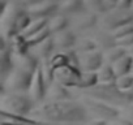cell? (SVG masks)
Segmentation results:
<instances>
[{
    "label": "cell",
    "instance_id": "cell-4",
    "mask_svg": "<svg viewBox=\"0 0 133 125\" xmlns=\"http://www.w3.org/2000/svg\"><path fill=\"white\" fill-rule=\"evenodd\" d=\"M3 111L9 112L12 115L16 116H26L31 109H33V104H35L33 102V99L29 96L28 93H9L4 100H3Z\"/></svg>",
    "mask_w": 133,
    "mask_h": 125
},
{
    "label": "cell",
    "instance_id": "cell-39",
    "mask_svg": "<svg viewBox=\"0 0 133 125\" xmlns=\"http://www.w3.org/2000/svg\"><path fill=\"white\" fill-rule=\"evenodd\" d=\"M130 112L133 113V103H132V107H130Z\"/></svg>",
    "mask_w": 133,
    "mask_h": 125
},
{
    "label": "cell",
    "instance_id": "cell-8",
    "mask_svg": "<svg viewBox=\"0 0 133 125\" xmlns=\"http://www.w3.org/2000/svg\"><path fill=\"white\" fill-rule=\"evenodd\" d=\"M16 68L15 53L12 50V42L2 37V51H0V71H2V81H4L12 71Z\"/></svg>",
    "mask_w": 133,
    "mask_h": 125
},
{
    "label": "cell",
    "instance_id": "cell-38",
    "mask_svg": "<svg viewBox=\"0 0 133 125\" xmlns=\"http://www.w3.org/2000/svg\"><path fill=\"white\" fill-rule=\"evenodd\" d=\"M9 2H13V0H2V7L5 5V4H8Z\"/></svg>",
    "mask_w": 133,
    "mask_h": 125
},
{
    "label": "cell",
    "instance_id": "cell-29",
    "mask_svg": "<svg viewBox=\"0 0 133 125\" xmlns=\"http://www.w3.org/2000/svg\"><path fill=\"white\" fill-rule=\"evenodd\" d=\"M52 34H51V31H50V29L48 27H44L43 30H41V31H38L37 34H34V35H31L30 38H26L28 39V43H29V46H30V48H35L38 44H41L42 42H44L47 38H50Z\"/></svg>",
    "mask_w": 133,
    "mask_h": 125
},
{
    "label": "cell",
    "instance_id": "cell-6",
    "mask_svg": "<svg viewBox=\"0 0 133 125\" xmlns=\"http://www.w3.org/2000/svg\"><path fill=\"white\" fill-rule=\"evenodd\" d=\"M34 74L24 69L15 68L12 73L3 81V87L8 89L9 93H28L31 85Z\"/></svg>",
    "mask_w": 133,
    "mask_h": 125
},
{
    "label": "cell",
    "instance_id": "cell-3",
    "mask_svg": "<svg viewBox=\"0 0 133 125\" xmlns=\"http://www.w3.org/2000/svg\"><path fill=\"white\" fill-rule=\"evenodd\" d=\"M88 94L97 100L108 104H129L127 93L120 90L115 82L112 84H98L93 89L88 90Z\"/></svg>",
    "mask_w": 133,
    "mask_h": 125
},
{
    "label": "cell",
    "instance_id": "cell-22",
    "mask_svg": "<svg viewBox=\"0 0 133 125\" xmlns=\"http://www.w3.org/2000/svg\"><path fill=\"white\" fill-rule=\"evenodd\" d=\"M11 42H12V50H13V53H15L16 57H17V56H24V55L31 52V51H30L31 48H30V46H29V43H28V39H26L25 37L17 35V37H15Z\"/></svg>",
    "mask_w": 133,
    "mask_h": 125
},
{
    "label": "cell",
    "instance_id": "cell-36",
    "mask_svg": "<svg viewBox=\"0 0 133 125\" xmlns=\"http://www.w3.org/2000/svg\"><path fill=\"white\" fill-rule=\"evenodd\" d=\"M127 93V96H128V102H129V104H132L133 103V86L128 90V91H125Z\"/></svg>",
    "mask_w": 133,
    "mask_h": 125
},
{
    "label": "cell",
    "instance_id": "cell-10",
    "mask_svg": "<svg viewBox=\"0 0 133 125\" xmlns=\"http://www.w3.org/2000/svg\"><path fill=\"white\" fill-rule=\"evenodd\" d=\"M99 22V16L89 11H82L71 17V27L73 31H86Z\"/></svg>",
    "mask_w": 133,
    "mask_h": 125
},
{
    "label": "cell",
    "instance_id": "cell-9",
    "mask_svg": "<svg viewBox=\"0 0 133 125\" xmlns=\"http://www.w3.org/2000/svg\"><path fill=\"white\" fill-rule=\"evenodd\" d=\"M28 13L31 20L51 18L54 15L59 13V3L57 0H43V2L28 8Z\"/></svg>",
    "mask_w": 133,
    "mask_h": 125
},
{
    "label": "cell",
    "instance_id": "cell-12",
    "mask_svg": "<svg viewBox=\"0 0 133 125\" xmlns=\"http://www.w3.org/2000/svg\"><path fill=\"white\" fill-rule=\"evenodd\" d=\"M47 89H48V86L44 81L42 71H41V68H38L37 72L34 73V77H33V81H31V85H30L28 94L33 99L34 103H39L47 95Z\"/></svg>",
    "mask_w": 133,
    "mask_h": 125
},
{
    "label": "cell",
    "instance_id": "cell-20",
    "mask_svg": "<svg viewBox=\"0 0 133 125\" xmlns=\"http://www.w3.org/2000/svg\"><path fill=\"white\" fill-rule=\"evenodd\" d=\"M114 71L116 73V77H121L125 74H130V71L133 68V56L127 53L124 57L117 60L115 64H112Z\"/></svg>",
    "mask_w": 133,
    "mask_h": 125
},
{
    "label": "cell",
    "instance_id": "cell-1",
    "mask_svg": "<svg viewBox=\"0 0 133 125\" xmlns=\"http://www.w3.org/2000/svg\"><path fill=\"white\" fill-rule=\"evenodd\" d=\"M42 119L55 122H81L86 119V109L76 102H48L35 109Z\"/></svg>",
    "mask_w": 133,
    "mask_h": 125
},
{
    "label": "cell",
    "instance_id": "cell-35",
    "mask_svg": "<svg viewBox=\"0 0 133 125\" xmlns=\"http://www.w3.org/2000/svg\"><path fill=\"white\" fill-rule=\"evenodd\" d=\"M88 125H107V124L103 119H97V120H93L91 122H89Z\"/></svg>",
    "mask_w": 133,
    "mask_h": 125
},
{
    "label": "cell",
    "instance_id": "cell-30",
    "mask_svg": "<svg viewBox=\"0 0 133 125\" xmlns=\"http://www.w3.org/2000/svg\"><path fill=\"white\" fill-rule=\"evenodd\" d=\"M115 84H116V86H117L120 90L128 91V90L133 86V74H125V76L117 77Z\"/></svg>",
    "mask_w": 133,
    "mask_h": 125
},
{
    "label": "cell",
    "instance_id": "cell-40",
    "mask_svg": "<svg viewBox=\"0 0 133 125\" xmlns=\"http://www.w3.org/2000/svg\"><path fill=\"white\" fill-rule=\"evenodd\" d=\"M132 11H133V5H132Z\"/></svg>",
    "mask_w": 133,
    "mask_h": 125
},
{
    "label": "cell",
    "instance_id": "cell-7",
    "mask_svg": "<svg viewBox=\"0 0 133 125\" xmlns=\"http://www.w3.org/2000/svg\"><path fill=\"white\" fill-rule=\"evenodd\" d=\"M82 71L75 65H65L55 71V82L65 86V87H78L81 80Z\"/></svg>",
    "mask_w": 133,
    "mask_h": 125
},
{
    "label": "cell",
    "instance_id": "cell-5",
    "mask_svg": "<svg viewBox=\"0 0 133 125\" xmlns=\"http://www.w3.org/2000/svg\"><path fill=\"white\" fill-rule=\"evenodd\" d=\"M99 24L102 25L103 30L112 33L121 26H125L128 24H133V11L115 8V9L102 15L99 18Z\"/></svg>",
    "mask_w": 133,
    "mask_h": 125
},
{
    "label": "cell",
    "instance_id": "cell-13",
    "mask_svg": "<svg viewBox=\"0 0 133 125\" xmlns=\"http://www.w3.org/2000/svg\"><path fill=\"white\" fill-rule=\"evenodd\" d=\"M52 38L55 42L56 51H59V52H65V51L73 50L78 40L76 37V33L72 29H66L64 31H60V33L52 35Z\"/></svg>",
    "mask_w": 133,
    "mask_h": 125
},
{
    "label": "cell",
    "instance_id": "cell-17",
    "mask_svg": "<svg viewBox=\"0 0 133 125\" xmlns=\"http://www.w3.org/2000/svg\"><path fill=\"white\" fill-rule=\"evenodd\" d=\"M69 26H71V17L66 16V15H63V13L54 15L48 20V25H47V27L50 29L52 35L69 29Z\"/></svg>",
    "mask_w": 133,
    "mask_h": 125
},
{
    "label": "cell",
    "instance_id": "cell-15",
    "mask_svg": "<svg viewBox=\"0 0 133 125\" xmlns=\"http://www.w3.org/2000/svg\"><path fill=\"white\" fill-rule=\"evenodd\" d=\"M15 63H16V67L20 68V69H24L29 73H35L37 69L39 68V64H41V60L38 59V56L35 53H26L24 56H15Z\"/></svg>",
    "mask_w": 133,
    "mask_h": 125
},
{
    "label": "cell",
    "instance_id": "cell-37",
    "mask_svg": "<svg viewBox=\"0 0 133 125\" xmlns=\"http://www.w3.org/2000/svg\"><path fill=\"white\" fill-rule=\"evenodd\" d=\"M127 51H128V53H129V55H132V56H133V44H132L130 47H128V48H127Z\"/></svg>",
    "mask_w": 133,
    "mask_h": 125
},
{
    "label": "cell",
    "instance_id": "cell-24",
    "mask_svg": "<svg viewBox=\"0 0 133 125\" xmlns=\"http://www.w3.org/2000/svg\"><path fill=\"white\" fill-rule=\"evenodd\" d=\"M48 20H50V18H35V20H31V22H30L29 26L24 30V33H22L21 35L25 37V38H30L31 35H34V34H37L38 31H41V30H43L44 27H47Z\"/></svg>",
    "mask_w": 133,
    "mask_h": 125
},
{
    "label": "cell",
    "instance_id": "cell-2",
    "mask_svg": "<svg viewBox=\"0 0 133 125\" xmlns=\"http://www.w3.org/2000/svg\"><path fill=\"white\" fill-rule=\"evenodd\" d=\"M2 37L12 40L15 37L21 35L31 22L28 8L21 5L17 0L9 2L2 7Z\"/></svg>",
    "mask_w": 133,
    "mask_h": 125
},
{
    "label": "cell",
    "instance_id": "cell-14",
    "mask_svg": "<svg viewBox=\"0 0 133 125\" xmlns=\"http://www.w3.org/2000/svg\"><path fill=\"white\" fill-rule=\"evenodd\" d=\"M89 109L91 112H94L95 115H98L101 119H112L117 115V109L114 108L111 104L108 103H104V102H101V100H88L86 102Z\"/></svg>",
    "mask_w": 133,
    "mask_h": 125
},
{
    "label": "cell",
    "instance_id": "cell-11",
    "mask_svg": "<svg viewBox=\"0 0 133 125\" xmlns=\"http://www.w3.org/2000/svg\"><path fill=\"white\" fill-rule=\"evenodd\" d=\"M103 64L104 55L99 50L80 55V69L82 72H98Z\"/></svg>",
    "mask_w": 133,
    "mask_h": 125
},
{
    "label": "cell",
    "instance_id": "cell-19",
    "mask_svg": "<svg viewBox=\"0 0 133 125\" xmlns=\"http://www.w3.org/2000/svg\"><path fill=\"white\" fill-rule=\"evenodd\" d=\"M47 96L52 102H64V100H69L71 91L68 87H65L57 82H54L47 89Z\"/></svg>",
    "mask_w": 133,
    "mask_h": 125
},
{
    "label": "cell",
    "instance_id": "cell-16",
    "mask_svg": "<svg viewBox=\"0 0 133 125\" xmlns=\"http://www.w3.org/2000/svg\"><path fill=\"white\" fill-rule=\"evenodd\" d=\"M93 39L95 40L98 50L102 51L103 53L117 46V39L114 37V34L111 31H107V30H102V31L97 33V35Z\"/></svg>",
    "mask_w": 133,
    "mask_h": 125
},
{
    "label": "cell",
    "instance_id": "cell-34",
    "mask_svg": "<svg viewBox=\"0 0 133 125\" xmlns=\"http://www.w3.org/2000/svg\"><path fill=\"white\" fill-rule=\"evenodd\" d=\"M17 2H18L21 5H24L25 8H30V7H33V5H35V4L43 2V0H17Z\"/></svg>",
    "mask_w": 133,
    "mask_h": 125
},
{
    "label": "cell",
    "instance_id": "cell-28",
    "mask_svg": "<svg viewBox=\"0 0 133 125\" xmlns=\"http://www.w3.org/2000/svg\"><path fill=\"white\" fill-rule=\"evenodd\" d=\"M50 63H51V67L54 68V71H56V69H59V68H63V67H65V65H69V64H71L68 55H66L65 52H59V51H56V52L51 56Z\"/></svg>",
    "mask_w": 133,
    "mask_h": 125
},
{
    "label": "cell",
    "instance_id": "cell-26",
    "mask_svg": "<svg viewBox=\"0 0 133 125\" xmlns=\"http://www.w3.org/2000/svg\"><path fill=\"white\" fill-rule=\"evenodd\" d=\"M75 50H76V52L78 55H82V53H88V52L95 51V50H98V47H97V43H95L94 39H91V38H81V39L77 40Z\"/></svg>",
    "mask_w": 133,
    "mask_h": 125
},
{
    "label": "cell",
    "instance_id": "cell-25",
    "mask_svg": "<svg viewBox=\"0 0 133 125\" xmlns=\"http://www.w3.org/2000/svg\"><path fill=\"white\" fill-rule=\"evenodd\" d=\"M98 84H99L98 72H82L78 87H80V89L90 90V89H93L94 86H97Z\"/></svg>",
    "mask_w": 133,
    "mask_h": 125
},
{
    "label": "cell",
    "instance_id": "cell-31",
    "mask_svg": "<svg viewBox=\"0 0 133 125\" xmlns=\"http://www.w3.org/2000/svg\"><path fill=\"white\" fill-rule=\"evenodd\" d=\"M112 34L116 39H120V38H124L129 34H133V24H128L125 26H121V27L116 29L115 31H112Z\"/></svg>",
    "mask_w": 133,
    "mask_h": 125
},
{
    "label": "cell",
    "instance_id": "cell-33",
    "mask_svg": "<svg viewBox=\"0 0 133 125\" xmlns=\"http://www.w3.org/2000/svg\"><path fill=\"white\" fill-rule=\"evenodd\" d=\"M133 0H117L116 8L119 9H132Z\"/></svg>",
    "mask_w": 133,
    "mask_h": 125
},
{
    "label": "cell",
    "instance_id": "cell-18",
    "mask_svg": "<svg viewBox=\"0 0 133 125\" xmlns=\"http://www.w3.org/2000/svg\"><path fill=\"white\" fill-rule=\"evenodd\" d=\"M59 3V13L66 16H75L82 11H85L84 0H57Z\"/></svg>",
    "mask_w": 133,
    "mask_h": 125
},
{
    "label": "cell",
    "instance_id": "cell-27",
    "mask_svg": "<svg viewBox=\"0 0 133 125\" xmlns=\"http://www.w3.org/2000/svg\"><path fill=\"white\" fill-rule=\"evenodd\" d=\"M128 53L127 48L121 47V46H116L115 48L104 52V63H108V64H115L117 60H120L121 57H124Z\"/></svg>",
    "mask_w": 133,
    "mask_h": 125
},
{
    "label": "cell",
    "instance_id": "cell-32",
    "mask_svg": "<svg viewBox=\"0 0 133 125\" xmlns=\"http://www.w3.org/2000/svg\"><path fill=\"white\" fill-rule=\"evenodd\" d=\"M132 44H133V34H129V35H127V37H124V38L117 39V46H121V47H124V48H128V47H130Z\"/></svg>",
    "mask_w": 133,
    "mask_h": 125
},
{
    "label": "cell",
    "instance_id": "cell-23",
    "mask_svg": "<svg viewBox=\"0 0 133 125\" xmlns=\"http://www.w3.org/2000/svg\"><path fill=\"white\" fill-rule=\"evenodd\" d=\"M98 78H99V84H112L116 82V73L114 71L112 64L104 63L102 65V68L98 71Z\"/></svg>",
    "mask_w": 133,
    "mask_h": 125
},
{
    "label": "cell",
    "instance_id": "cell-21",
    "mask_svg": "<svg viewBox=\"0 0 133 125\" xmlns=\"http://www.w3.org/2000/svg\"><path fill=\"white\" fill-rule=\"evenodd\" d=\"M37 50V56L39 60H44V59H51V56L56 52V47H55V42L52 35L50 38H47L44 42H42L41 44H38L35 47Z\"/></svg>",
    "mask_w": 133,
    "mask_h": 125
}]
</instances>
